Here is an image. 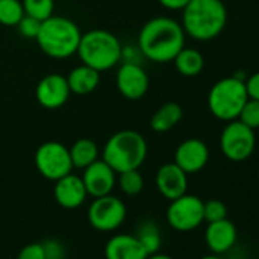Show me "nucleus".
<instances>
[{
    "label": "nucleus",
    "instance_id": "f257e3e1",
    "mask_svg": "<svg viewBox=\"0 0 259 259\" xmlns=\"http://www.w3.org/2000/svg\"><path fill=\"white\" fill-rule=\"evenodd\" d=\"M185 31L182 23L171 17L150 19L139 31L138 48L145 60L165 64L171 63L185 48Z\"/></svg>",
    "mask_w": 259,
    "mask_h": 259
},
{
    "label": "nucleus",
    "instance_id": "f03ea898",
    "mask_svg": "<svg viewBox=\"0 0 259 259\" xmlns=\"http://www.w3.org/2000/svg\"><path fill=\"white\" fill-rule=\"evenodd\" d=\"M227 25V10L221 0H191L182 14L186 35L197 41L217 38Z\"/></svg>",
    "mask_w": 259,
    "mask_h": 259
},
{
    "label": "nucleus",
    "instance_id": "7ed1b4c3",
    "mask_svg": "<svg viewBox=\"0 0 259 259\" xmlns=\"http://www.w3.org/2000/svg\"><path fill=\"white\" fill-rule=\"evenodd\" d=\"M147 156V139L136 130H120L108 138L102 148V160L108 163L116 174L130 169H139Z\"/></svg>",
    "mask_w": 259,
    "mask_h": 259
},
{
    "label": "nucleus",
    "instance_id": "20e7f679",
    "mask_svg": "<svg viewBox=\"0 0 259 259\" xmlns=\"http://www.w3.org/2000/svg\"><path fill=\"white\" fill-rule=\"evenodd\" d=\"M82 32L78 25L63 16H51L41 22L37 43L43 54L55 60H66L76 54Z\"/></svg>",
    "mask_w": 259,
    "mask_h": 259
},
{
    "label": "nucleus",
    "instance_id": "39448f33",
    "mask_svg": "<svg viewBox=\"0 0 259 259\" xmlns=\"http://www.w3.org/2000/svg\"><path fill=\"white\" fill-rule=\"evenodd\" d=\"M76 55L82 64L105 72L120 63L122 43L110 31L92 29L81 35Z\"/></svg>",
    "mask_w": 259,
    "mask_h": 259
},
{
    "label": "nucleus",
    "instance_id": "423d86ee",
    "mask_svg": "<svg viewBox=\"0 0 259 259\" xmlns=\"http://www.w3.org/2000/svg\"><path fill=\"white\" fill-rule=\"evenodd\" d=\"M248 99L245 90V79L233 75L217 81L207 95V107L212 116L220 120L230 122L238 119L245 101Z\"/></svg>",
    "mask_w": 259,
    "mask_h": 259
},
{
    "label": "nucleus",
    "instance_id": "0eeeda50",
    "mask_svg": "<svg viewBox=\"0 0 259 259\" xmlns=\"http://www.w3.org/2000/svg\"><path fill=\"white\" fill-rule=\"evenodd\" d=\"M256 147L254 130L248 128L238 119L227 122L220 136V148L226 159L232 162L247 160Z\"/></svg>",
    "mask_w": 259,
    "mask_h": 259
},
{
    "label": "nucleus",
    "instance_id": "6e6552de",
    "mask_svg": "<svg viewBox=\"0 0 259 259\" xmlns=\"http://www.w3.org/2000/svg\"><path fill=\"white\" fill-rule=\"evenodd\" d=\"M34 162L38 172L45 179L52 182H57L58 179L67 176L73 169L69 148L57 141L41 144L35 151Z\"/></svg>",
    "mask_w": 259,
    "mask_h": 259
},
{
    "label": "nucleus",
    "instance_id": "1a4fd4ad",
    "mask_svg": "<svg viewBox=\"0 0 259 259\" xmlns=\"http://www.w3.org/2000/svg\"><path fill=\"white\" fill-rule=\"evenodd\" d=\"M87 218L95 230L113 232L123 224L126 218V206L119 197L111 194L96 197L87 209Z\"/></svg>",
    "mask_w": 259,
    "mask_h": 259
},
{
    "label": "nucleus",
    "instance_id": "9d476101",
    "mask_svg": "<svg viewBox=\"0 0 259 259\" xmlns=\"http://www.w3.org/2000/svg\"><path fill=\"white\" fill-rule=\"evenodd\" d=\"M203 200L192 194H183L171 200L166 209V221L177 232H192L204 221Z\"/></svg>",
    "mask_w": 259,
    "mask_h": 259
},
{
    "label": "nucleus",
    "instance_id": "9b49d317",
    "mask_svg": "<svg viewBox=\"0 0 259 259\" xmlns=\"http://www.w3.org/2000/svg\"><path fill=\"white\" fill-rule=\"evenodd\" d=\"M116 87L119 93L130 101L144 98L150 89V78L142 64L120 63L116 73Z\"/></svg>",
    "mask_w": 259,
    "mask_h": 259
},
{
    "label": "nucleus",
    "instance_id": "f8f14e48",
    "mask_svg": "<svg viewBox=\"0 0 259 259\" xmlns=\"http://www.w3.org/2000/svg\"><path fill=\"white\" fill-rule=\"evenodd\" d=\"M70 96L67 78L61 73H49L43 76L35 87L37 102L48 110L63 107Z\"/></svg>",
    "mask_w": 259,
    "mask_h": 259
},
{
    "label": "nucleus",
    "instance_id": "ddd939ff",
    "mask_svg": "<svg viewBox=\"0 0 259 259\" xmlns=\"http://www.w3.org/2000/svg\"><path fill=\"white\" fill-rule=\"evenodd\" d=\"M82 171L84 172L81 179L90 197L96 198L111 194V191L116 186L117 174L108 163H105L102 159H98Z\"/></svg>",
    "mask_w": 259,
    "mask_h": 259
},
{
    "label": "nucleus",
    "instance_id": "4468645a",
    "mask_svg": "<svg viewBox=\"0 0 259 259\" xmlns=\"http://www.w3.org/2000/svg\"><path fill=\"white\" fill-rule=\"evenodd\" d=\"M209 162L207 145L195 138L183 141L174 154V163L179 165L188 176L200 172Z\"/></svg>",
    "mask_w": 259,
    "mask_h": 259
},
{
    "label": "nucleus",
    "instance_id": "2eb2a0df",
    "mask_svg": "<svg viewBox=\"0 0 259 259\" xmlns=\"http://www.w3.org/2000/svg\"><path fill=\"white\" fill-rule=\"evenodd\" d=\"M54 197L55 201L63 207V209H78L81 207L89 194L84 186V182L79 176H75L69 172L67 176L58 179L54 186Z\"/></svg>",
    "mask_w": 259,
    "mask_h": 259
},
{
    "label": "nucleus",
    "instance_id": "dca6fc26",
    "mask_svg": "<svg viewBox=\"0 0 259 259\" xmlns=\"http://www.w3.org/2000/svg\"><path fill=\"white\" fill-rule=\"evenodd\" d=\"M156 188L166 200L171 201L188 192V174L174 162L165 163L157 169Z\"/></svg>",
    "mask_w": 259,
    "mask_h": 259
},
{
    "label": "nucleus",
    "instance_id": "f3484780",
    "mask_svg": "<svg viewBox=\"0 0 259 259\" xmlns=\"http://www.w3.org/2000/svg\"><path fill=\"white\" fill-rule=\"evenodd\" d=\"M238 239V229L229 220H220L213 223H207L204 230V241L207 248L215 254H223L229 251Z\"/></svg>",
    "mask_w": 259,
    "mask_h": 259
},
{
    "label": "nucleus",
    "instance_id": "a211bd4d",
    "mask_svg": "<svg viewBox=\"0 0 259 259\" xmlns=\"http://www.w3.org/2000/svg\"><path fill=\"white\" fill-rule=\"evenodd\" d=\"M148 253L135 235L119 233L111 236L104 247L105 259H147Z\"/></svg>",
    "mask_w": 259,
    "mask_h": 259
},
{
    "label": "nucleus",
    "instance_id": "6ab92c4d",
    "mask_svg": "<svg viewBox=\"0 0 259 259\" xmlns=\"http://www.w3.org/2000/svg\"><path fill=\"white\" fill-rule=\"evenodd\" d=\"M67 84L70 89V93L75 95H89L95 92L101 82V72H98L93 67H89L85 64H81L69 72Z\"/></svg>",
    "mask_w": 259,
    "mask_h": 259
},
{
    "label": "nucleus",
    "instance_id": "aec40b11",
    "mask_svg": "<svg viewBox=\"0 0 259 259\" xmlns=\"http://www.w3.org/2000/svg\"><path fill=\"white\" fill-rule=\"evenodd\" d=\"M183 117V108L177 102H166L151 116V128L156 133H166L172 130Z\"/></svg>",
    "mask_w": 259,
    "mask_h": 259
},
{
    "label": "nucleus",
    "instance_id": "412c9836",
    "mask_svg": "<svg viewBox=\"0 0 259 259\" xmlns=\"http://www.w3.org/2000/svg\"><path fill=\"white\" fill-rule=\"evenodd\" d=\"M177 72L186 78H194L201 73L204 67V57L194 48H183L172 60Z\"/></svg>",
    "mask_w": 259,
    "mask_h": 259
},
{
    "label": "nucleus",
    "instance_id": "4be33fe9",
    "mask_svg": "<svg viewBox=\"0 0 259 259\" xmlns=\"http://www.w3.org/2000/svg\"><path fill=\"white\" fill-rule=\"evenodd\" d=\"M69 153H70L73 168H78V169H84L99 159V148L96 142L87 138H82L73 142V145L69 148Z\"/></svg>",
    "mask_w": 259,
    "mask_h": 259
},
{
    "label": "nucleus",
    "instance_id": "5701e85b",
    "mask_svg": "<svg viewBox=\"0 0 259 259\" xmlns=\"http://www.w3.org/2000/svg\"><path fill=\"white\" fill-rule=\"evenodd\" d=\"M148 254L157 253L162 247V233L159 226L153 220H144L135 235Z\"/></svg>",
    "mask_w": 259,
    "mask_h": 259
},
{
    "label": "nucleus",
    "instance_id": "b1692460",
    "mask_svg": "<svg viewBox=\"0 0 259 259\" xmlns=\"http://www.w3.org/2000/svg\"><path fill=\"white\" fill-rule=\"evenodd\" d=\"M116 185L125 195L135 197L144 191L145 182H144V176L139 172V169H130V171H123V172L117 174Z\"/></svg>",
    "mask_w": 259,
    "mask_h": 259
},
{
    "label": "nucleus",
    "instance_id": "393cba45",
    "mask_svg": "<svg viewBox=\"0 0 259 259\" xmlns=\"http://www.w3.org/2000/svg\"><path fill=\"white\" fill-rule=\"evenodd\" d=\"M25 16L22 0H0V25L17 26Z\"/></svg>",
    "mask_w": 259,
    "mask_h": 259
},
{
    "label": "nucleus",
    "instance_id": "a878e982",
    "mask_svg": "<svg viewBox=\"0 0 259 259\" xmlns=\"http://www.w3.org/2000/svg\"><path fill=\"white\" fill-rule=\"evenodd\" d=\"M23 10L26 16H31L40 22H45L51 16H54L55 2L54 0H22Z\"/></svg>",
    "mask_w": 259,
    "mask_h": 259
},
{
    "label": "nucleus",
    "instance_id": "bb28decb",
    "mask_svg": "<svg viewBox=\"0 0 259 259\" xmlns=\"http://www.w3.org/2000/svg\"><path fill=\"white\" fill-rule=\"evenodd\" d=\"M238 120L251 130L259 128V101L248 98L238 116Z\"/></svg>",
    "mask_w": 259,
    "mask_h": 259
},
{
    "label": "nucleus",
    "instance_id": "cd10ccee",
    "mask_svg": "<svg viewBox=\"0 0 259 259\" xmlns=\"http://www.w3.org/2000/svg\"><path fill=\"white\" fill-rule=\"evenodd\" d=\"M203 213H204V221L213 223L227 218V206L221 200H207L203 203Z\"/></svg>",
    "mask_w": 259,
    "mask_h": 259
},
{
    "label": "nucleus",
    "instance_id": "c85d7f7f",
    "mask_svg": "<svg viewBox=\"0 0 259 259\" xmlns=\"http://www.w3.org/2000/svg\"><path fill=\"white\" fill-rule=\"evenodd\" d=\"M40 26H41V22L31 17V16H23L22 20L19 22L17 25V29L20 32L22 37L25 38H31V40H35L37 35H38V31H40Z\"/></svg>",
    "mask_w": 259,
    "mask_h": 259
},
{
    "label": "nucleus",
    "instance_id": "c756f323",
    "mask_svg": "<svg viewBox=\"0 0 259 259\" xmlns=\"http://www.w3.org/2000/svg\"><path fill=\"white\" fill-rule=\"evenodd\" d=\"M43 244L45 259H66V248L58 239H46Z\"/></svg>",
    "mask_w": 259,
    "mask_h": 259
},
{
    "label": "nucleus",
    "instance_id": "7c9ffc66",
    "mask_svg": "<svg viewBox=\"0 0 259 259\" xmlns=\"http://www.w3.org/2000/svg\"><path fill=\"white\" fill-rule=\"evenodd\" d=\"M17 259H45V250L41 242H31L25 245L20 251Z\"/></svg>",
    "mask_w": 259,
    "mask_h": 259
},
{
    "label": "nucleus",
    "instance_id": "2f4dec72",
    "mask_svg": "<svg viewBox=\"0 0 259 259\" xmlns=\"http://www.w3.org/2000/svg\"><path fill=\"white\" fill-rule=\"evenodd\" d=\"M144 60V55L141 52V49L138 48V45H125L122 46V63H138L141 64Z\"/></svg>",
    "mask_w": 259,
    "mask_h": 259
},
{
    "label": "nucleus",
    "instance_id": "473e14b6",
    "mask_svg": "<svg viewBox=\"0 0 259 259\" xmlns=\"http://www.w3.org/2000/svg\"><path fill=\"white\" fill-rule=\"evenodd\" d=\"M245 90H247L248 98L259 101V72L250 75L245 79Z\"/></svg>",
    "mask_w": 259,
    "mask_h": 259
},
{
    "label": "nucleus",
    "instance_id": "72a5a7b5",
    "mask_svg": "<svg viewBox=\"0 0 259 259\" xmlns=\"http://www.w3.org/2000/svg\"><path fill=\"white\" fill-rule=\"evenodd\" d=\"M191 0H159V4L169 11H183Z\"/></svg>",
    "mask_w": 259,
    "mask_h": 259
},
{
    "label": "nucleus",
    "instance_id": "f704fd0d",
    "mask_svg": "<svg viewBox=\"0 0 259 259\" xmlns=\"http://www.w3.org/2000/svg\"><path fill=\"white\" fill-rule=\"evenodd\" d=\"M147 259H174V257H172V256H169V254H165V253L157 251V253L148 254V256H147Z\"/></svg>",
    "mask_w": 259,
    "mask_h": 259
},
{
    "label": "nucleus",
    "instance_id": "c9c22d12",
    "mask_svg": "<svg viewBox=\"0 0 259 259\" xmlns=\"http://www.w3.org/2000/svg\"><path fill=\"white\" fill-rule=\"evenodd\" d=\"M200 259H223V257H221V254L212 253V254H206V256H203V257H200Z\"/></svg>",
    "mask_w": 259,
    "mask_h": 259
},
{
    "label": "nucleus",
    "instance_id": "e433bc0d",
    "mask_svg": "<svg viewBox=\"0 0 259 259\" xmlns=\"http://www.w3.org/2000/svg\"><path fill=\"white\" fill-rule=\"evenodd\" d=\"M257 183H259V174H257Z\"/></svg>",
    "mask_w": 259,
    "mask_h": 259
},
{
    "label": "nucleus",
    "instance_id": "4c0bfd02",
    "mask_svg": "<svg viewBox=\"0 0 259 259\" xmlns=\"http://www.w3.org/2000/svg\"><path fill=\"white\" fill-rule=\"evenodd\" d=\"M104 259H105V257H104Z\"/></svg>",
    "mask_w": 259,
    "mask_h": 259
}]
</instances>
